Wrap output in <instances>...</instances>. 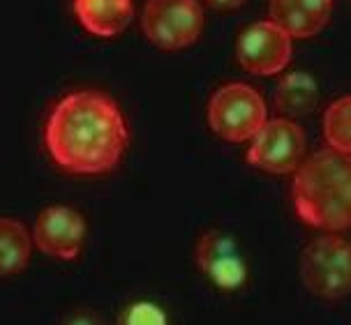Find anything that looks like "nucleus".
<instances>
[{
	"mask_svg": "<svg viewBox=\"0 0 351 325\" xmlns=\"http://www.w3.org/2000/svg\"><path fill=\"white\" fill-rule=\"evenodd\" d=\"M128 122L111 97L77 90L60 99L44 125V146L62 171L97 176L118 166L128 148Z\"/></svg>",
	"mask_w": 351,
	"mask_h": 325,
	"instance_id": "obj_1",
	"label": "nucleus"
},
{
	"mask_svg": "<svg viewBox=\"0 0 351 325\" xmlns=\"http://www.w3.org/2000/svg\"><path fill=\"white\" fill-rule=\"evenodd\" d=\"M293 208L307 226L351 229V155L319 150L293 171Z\"/></svg>",
	"mask_w": 351,
	"mask_h": 325,
	"instance_id": "obj_2",
	"label": "nucleus"
},
{
	"mask_svg": "<svg viewBox=\"0 0 351 325\" xmlns=\"http://www.w3.org/2000/svg\"><path fill=\"white\" fill-rule=\"evenodd\" d=\"M300 277L305 289L322 300L351 296V242L342 235H322L300 256Z\"/></svg>",
	"mask_w": 351,
	"mask_h": 325,
	"instance_id": "obj_3",
	"label": "nucleus"
},
{
	"mask_svg": "<svg viewBox=\"0 0 351 325\" xmlns=\"http://www.w3.org/2000/svg\"><path fill=\"white\" fill-rule=\"evenodd\" d=\"M266 120V102L245 83L222 86L208 102V125L224 141H252Z\"/></svg>",
	"mask_w": 351,
	"mask_h": 325,
	"instance_id": "obj_4",
	"label": "nucleus"
},
{
	"mask_svg": "<svg viewBox=\"0 0 351 325\" xmlns=\"http://www.w3.org/2000/svg\"><path fill=\"white\" fill-rule=\"evenodd\" d=\"M143 35L162 51L192 47L204 30L199 0H148L141 16Z\"/></svg>",
	"mask_w": 351,
	"mask_h": 325,
	"instance_id": "obj_5",
	"label": "nucleus"
},
{
	"mask_svg": "<svg viewBox=\"0 0 351 325\" xmlns=\"http://www.w3.org/2000/svg\"><path fill=\"white\" fill-rule=\"evenodd\" d=\"M305 159V134L289 118H273L254 134L247 150V161L254 168L285 176L293 173Z\"/></svg>",
	"mask_w": 351,
	"mask_h": 325,
	"instance_id": "obj_6",
	"label": "nucleus"
},
{
	"mask_svg": "<svg viewBox=\"0 0 351 325\" xmlns=\"http://www.w3.org/2000/svg\"><path fill=\"white\" fill-rule=\"evenodd\" d=\"M291 37L278 23L256 21L238 37L236 58L241 67L256 77H273L287 70L291 60Z\"/></svg>",
	"mask_w": 351,
	"mask_h": 325,
	"instance_id": "obj_7",
	"label": "nucleus"
},
{
	"mask_svg": "<svg viewBox=\"0 0 351 325\" xmlns=\"http://www.w3.org/2000/svg\"><path fill=\"white\" fill-rule=\"evenodd\" d=\"M86 240V220L67 205H49L40 212L33 229V245L53 259H79Z\"/></svg>",
	"mask_w": 351,
	"mask_h": 325,
	"instance_id": "obj_8",
	"label": "nucleus"
},
{
	"mask_svg": "<svg viewBox=\"0 0 351 325\" xmlns=\"http://www.w3.org/2000/svg\"><path fill=\"white\" fill-rule=\"evenodd\" d=\"M197 265L219 291H238L247 281V263L236 240L222 231H208L197 245Z\"/></svg>",
	"mask_w": 351,
	"mask_h": 325,
	"instance_id": "obj_9",
	"label": "nucleus"
},
{
	"mask_svg": "<svg viewBox=\"0 0 351 325\" xmlns=\"http://www.w3.org/2000/svg\"><path fill=\"white\" fill-rule=\"evenodd\" d=\"M333 0H271V21L291 40L315 37L328 26Z\"/></svg>",
	"mask_w": 351,
	"mask_h": 325,
	"instance_id": "obj_10",
	"label": "nucleus"
},
{
	"mask_svg": "<svg viewBox=\"0 0 351 325\" xmlns=\"http://www.w3.org/2000/svg\"><path fill=\"white\" fill-rule=\"evenodd\" d=\"M74 14L95 37L121 35L134 14L132 0H74Z\"/></svg>",
	"mask_w": 351,
	"mask_h": 325,
	"instance_id": "obj_11",
	"label": "nucleus"
},
{
	"mask_svg": "<svg viewBox=\"0 0 351 325\" xmlns=\"http://www.w3.org/2000/svg\"><path fill=\"white\" fill-rule=\"evenodd\" d=\"M319 104V83L307 72H289L278 81L275 88V109L282 118L296 120L307 116Z\"/></svg>",
	"mask_w": 351,
	"mask_h": 325,
	"instance_id": "obj_12",
	"label": "nucleus"
},
{
	"mask_svg": "<svg viewBox=\"0 0 351 325\" xmlns=\"http://www.w3.org/2000/svg\"><path fill=\"white\" fill-rule=\"evenodd\" d=\"M33 235L16 220H0V277L21 272L30 261Z\"/></svg>",
	"mask_w": 351,
	"mask_h": 325,
	"instance_id": "obj_13",
	"label": "nucleus"
},
{
	"mask_svg": "<svg viewBox=\"0 0 351 325\" xmlns=\"http://www.w3.org/2000/svg\"><path fill=\"white\" fill-rule=\"evenodd\" d=\"M324 136L330 150H337L342 155H351V95L335 99L326 109Z\"/></svg>",
	"mask_w": 351,
	"mask_h": 325,
	"instance_id": "obj_14",
	"label": "nucleus"
},
{
	"mask_svg": "<svg viewBox=\"0 0 351 325\" xmlns=\"http://www.w3.org/2000/svg\"><path fill=\"white\" fill-rule=\"evenodd\" d=\"M116 325H169V316L153 300H134L121 311Z\"/></svg>",
	"mask_w": 351,
	"mask_h": 325,
	"instance_id": "obj_15",
	"label": "nucleus"
},
{
	"mask_svg": "<svg viewBox=\"0 0 351 325\" xmlns=\"http://www.w3.org/2000/svg\"><path fill=\"white\" fill-rule=\"evenodd\" d=\"M62 325H104V323L93 311H77V314H72Z\"/></svg>",
	"mask_w": 351,
	"mask_h": 325,
	"instance_id": "obj_16",
	"label": "nucleus"
},
{
	"mask_svg": "<svg viewBox=\"0 0 351 325\" xmlns=\"http://www.w3.org/2000/svg\"><path fill=\"white\" fill-rule=\"evenodd\" d=\"M206 3H208L210 8H215V10L229 12V10H236V8H241V5H245V0H206Z\"/></svg>",
	"mask_w": 351,
	"mask_h": 325,
	"instance_id": "obj_17",
	"label": "nucleus"
}]
</instances>
